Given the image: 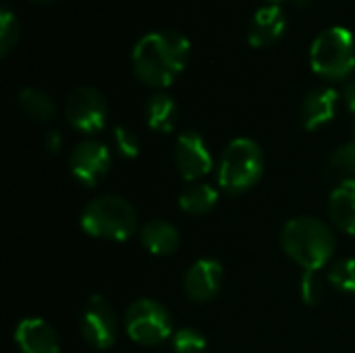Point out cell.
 Segmentation results:
<instances>
[{"label": "cell", "instance_id": "obj_19", "mask_svg": "<svg viewBox=\"0 0 355 353\" xmlns=\"http://www.w3.org/2000/svg\"><path fill=\"white\" fill-rule=\"evenodd\" d=\"M19 108L25 117L37 123H48L56 117V102L54 98L37 87H23L17 96Z\"/></svg>", "mask_w": 355, "mask_h": 353}, {"label": "cell", "instance_id": "obj_24", "mask_svg": "<svg viewBox=\"0 0 355 353\" xmlns=\"http://www.w3.org/2000/svg\"><path fill=\"white\" fill-rule=\"evenodd\" d=\"M331 169L335 175L345 179H355V139L352 144H343L331 156Z\"/></svg>", "mask_w": 355, "mask_h": 353}, {"label": "cell", "instance_id": "obj_30", "mask_svg": "<svg viewBox=\"0 0 355 353\" xmlns=\"http://www.w3.org/2000/svg\"><path fill=\"white\" fill-rule=\"evenodd\" d=\"M272 4H279V2H283V0H270Z\"/></svg>", "mask_w": 355, "mask_h": 353}, {"label": "cell", "instance_id": "obj_21", "mask_svg": "<svg viewBox=\"0 0 355 353\" xmlns=\"http://www.w3.org/2000/svg\"><path fill=\"white\" fill-rule=\"evenodd\" d=\"M171 345L175 353H206L208 350L206 337L198 329H191V327H183L175 331L171 337Z\"/></svg>", "mask_w": 355, "mask_h": 353}, {"label": "cell", "instance_id": "obj_17", "mask_svg": "<svg viewBox=\"0 0 355 353\" xmlns=\"http://www.w3.org/2000/svg\"><path fill=\"white\" fill-rule=\"evenodd\" d=\"M146 123L156 133H171L179 123V106L166 92H156L148 98L144 108Z\"/></svg>", "mask_w": 355, "mask_h": 353}, {"label": "cell", "instance_id": "obj_25", "mask_svg": "<svg viewBox=\"0 0 355 353\" xmlns=\"http://www.w3.org/2000/svg\"><path fill=\"white\" fill-rule=\"evenodd\" d=\"M324 291H327L324 279H322L318 273L304 270V275H302V283H300V295H302V300H304L308 306H316V304H320V302H322Z\"/></svg>", "mask_w": 355, "mask_h": 353}, {"label": "cell", "instance_id": "obj_15", "mask_svg": "<svg viewBox=\"0 0 355 353\" xmlns=\"http://www.w3.org/2000/svg\"><path fill=\"white\" fill-rule=\"evenodd\" d=\"M139 241L146 252L154 256H173L181 246V233L173 223L166 221H148L139 229Z\"/></svg>", "mask_w": 355, "mask_h": 353}, {"label": "cell", "instance_id": "obj_6", "mask_svg": "<svg viewBox=\"0 0 355 353\" xmlns=\"http://www.w3.org/2000/svg\"><path fill=\"white\" fill-rule=\"evenodd\" d=\"M123 322H125V331L129 339L148 347L164 343L175 333L168 310L160 302L148 300V298L135 300L125 310Z\"/></svg>", "mask_w": 355, "mask_h": 353}, {"label": "cell", "instance_id": "obj_31", "mask_svg": "<svg viewBox=\"0 0 355 353\" xmlns=\"http://www.w3.org/2000/svg\"><path fill=\"white\" fill-rule=\"evenodd\" d=\"M354 131H355V121H354Z\"/></svg>", "mask_w": 355, "mask_h": 353}, {"label": "cell", "instance_id": "obj_2", "mask_svg": "<svg viewBox=\"0 0 355 353\" xmlns=\"http://www.w3.org/2000/svg\"><path fill=\"white\" fill-rule=\"evenodd\" d=\"M281 246L285 254L304 270L318 273L333 260L337 239L324 221L314 216H297L283 227Z\"/></svg>", "mask_w": 355, "mask_h": 353}, {"label": "cell", "instance_id": "obj_23", "mask_svg": "<svg viewBox=\"0 0 355 353\" xmlns=\"http://www.w3.org/2000/svg\"><path fill=\"white\" fill-rule=\"evenodd\" d=\"M112 141H114V150L121 158H127V160H133L139 156L141 152V144H139V137L135 135V131H131L129 127L125 125H116L112 129Z\"/></svg>", "mask_w": 355, "mask_h": 353}, {"label": "cell", "instance_id": "obj_12", "mask_svg": "<svg viewBox=\"0 0 355 353\" xmlns=\"http://www.w3.org/2000/svg\"><path fill=\"white\" fill-rule=\"evenodd\" d=\"M15 343L21 353H60L56 331L42 318H23L15 329Z\"/></svg>", "mask_w": 355, "mask_h": 353}, {"label": "cell", "instance_id": "obj_3", "mask_svg": "<svg viewBox=\"0 0 355 353\" xmlns=\"http://www.w3.org/2000/svg\"><path fill=\"white\" fill-rule=\"evenodd\" d=\"M264 152L256 139L237 137L220 154L218 160V187L229 196L250 191L264 175Z\"/></svg>", "mask_w": 355, "mask_h": 353}, {"label": "cell", "instance_id": "obj_9", "mask_svg": "<svg viewBox=\"0 0 355 353\" xmlns=\"http://www.w3.org/2000/svg\"><path fill=\"white\" fill-rule=\"evenodd\" d=\"M173 160L185 181L196 183L214 169V158L208 141L198 131H183L173 148Z\"/></svg>", "mask_w": 355, "mask_h": 353}, {"label": "cell", "instance_id": "obj_22", "mask_svg": "<svg viewBox=\"0 0 355 353\" xmlns=\"http://www.w3.org/2000/svg\"><path fill=\"white\" fill-rule=\"evenodd\" d=\"M19 42V19L10 10L8 4H2L0 8V56H8V52Z\"/></svg>", "mask_w": 355, "mask_h": 353}, {"label": "cell", "instance_id": "obj_20", "mask_svg": "<svg viewBox=\"0 0 355 353\" xmlns=\"http://www.w3.org/2000/svg\"><path fill=\"white\" fill-rule=\"evenodd\" d=\"M327 279H329V283H331L337 291L347 293V295H355V258L337 260V262L329 268Z\"/></svg>", "mask_w": 355, "mask_h": 353}, {"label": "cell", "instance_id": "obj_29", "mask_svg": "<svg viewBox=\"0 0 355 353\" xmlns=\"http://www.w3.org/2000/svg\"><path fill=\"white\" fill-rule=\"evenodd\" d=\"M33 2H40V4H50V2H56V0H33Z\"/></svg>", "mask_w": 355, "mask_h": 353}, {"label": "cell", "instance_id": "obj_16", "mask_svg": "<svg viewBox=\"0 0 355 353\" xmlns=\"http://www.w3.org/2000/svg\"><path fill=\"white\" fill-rule=\"evenodd\" d=\"M329 216L339 231L355 235V179H345L333 189L329 198Z\"/></svg>", "mask_w": 355, "mask_h": 353}, {"label": "cell", "instance_id": "obj_7", "mask_svg": "<svg viewBox=\"0 0 355 353\" xmlns=\"http://www.w3.org/2000/svg\"><path fill=\"white\" fill-rule=\"evenodd\" d=\"M67 123L87 135H94L104 129L108 119V104L100 89L92 85H81L73 89L64 102Z\"/></svg>", "mask_w": 355, "mask_h": 353}, {"label": "cell", "instance_id": "obj_13", "mask_svg": "<svg viewBox=\"0 0 355 353\" xmlns=\"http://www.w3.org/2000/svg\"><path fill=\"white\" fill-rule=\"evenodd\" d=\"M287 27V17L279 4H268L262 6L254 12L248 29V42L254 48H266L272 46Z\"/></svg>", "mask_w": 355, "mask_h": 353}, {"label": "cell", "instance_id": "obj_1", "mask_svg": "<svg viewBox=\"0 0 355 353\" xmlns=\"http://www.w3.org/2000/svg\"><path fill=\"white\" fill-rule=\"evenodd\" d=\"M191 54L187 35L177 29H160L141 35L131 52L137 79L150 87H168L185 69Z\"/></svg>", "mask_w": 355, "mask_h": 353}, {"label": "cell", "instance_id": "obj_26", "mask_svg": "<svg viewBox=\"0 0 355 353\" xmlns=\"http://www.w3.org/2000/svg\"><path fill=\"white\" fill-rule=\"evenodd\" d=\"M44 148H46V152H50V154H56V152H60V148H62V137H60V133L58 131H48L46 135H44Z\"/></svg>", "mask_w": 355, "mask_h": 353}, {"label": "cell", "instance_id": "obj_11", "mask_svg": "<svg viewBox=\"0 0 355 353\" xmlns=\"http://www.w3.org/2000/svg\"><path fill=\"white\" fill-rule=\"evenodd\" d=\"M223 281H225L223 264L214 258H200L187 268L183 277V289L191 302L206 304L218 295Z\"/></svg>", "mask_w": 355, "mask_h": 353}, {"label": "cell", "instance_id": "obj_4", "mask_svg": "<svg viewBox=\"0 0 355 353\" xmlns=\"http://www.w3.org/2000/svg\"><path fill=\"white\" fill-rule=\"evenodd\" d=\"M81 229L104 241H127L137 231V212L121 196H98L94 198L79 216Z\"/></svg>", "mask_w": 355, "mask_h": 353}, {"label": "cell", "instance_id": "obj_18", "mask_svg": "<svg viewBox=\"0 0 355 353\" xmlns=\"http://www.w3.org/2000/svg\"><path fill=\"white\" fill-rule=\"evenodd\" d=\"M179 208L189 216H202L218 204V189L210 183H191L179 196Z\"/></svg>", "mask_w": 355, "mask_h": 353}, {"label": "cell", "instance_id": "obj_27", "mask_svg": "<svg viewBox=\"0 0 355 353\" xmlns=\"http://www.w3.org/2000/svg\"><path fill=\"white\" fill-rule=\"evenodd\" d=\"M341 98H343V102H345L347 110L354 114V121H355V79H352L349 83H345Z\"/></svg>", "mask_w": 355, "mask_h": 353}, {"label": "cell", "instance_id": "obj_14", "mask_svg": "<svg viewBox=\"0 0 355 353\" xmlns=\"http://www.w3.org/2000/svg\"><path fill=\"white\" fill-rule=\"evenodd\" d=\"M339 92L333 87H316L302 102V123L308 131H316L329 125L339 106Z\"/></svg>", "mask_w": 355, "mask_h": 353}, {"label": "cell", "instance_id": "obj_8", "mask_svg": "<svg viewBox=\"0 0 355 353\" xmlns=\"http://www.w3.org/2000/svg\"><path fill=\"white\" fill-rule=\"evenodd\" d=\"M79 331L83 341L94 350H110L116 343L119 337V320L114 308L106 302L102 295H89L81 318H79Z\"/></svg>", "mask_w": 355, "mask_h": 353}, {"label": "cell", "instance_id": "obj_10", "mask_svg": "<svg viewBox=\"0 0 355 353\" xmlns=\"http://www.w3.org/2000/svg\"><path fill=\"white\" fill-rule=\"evenodd\" d=\"M112 166V154L106 144L98 139H83L79 141L71 156H69V169L71 175L87 187L98 185Z\"/></svg>", "mask_w": 355, "mask_h": 353}, {"label": "cell", "instance_id": "obj_28", "mask_svg": "<svg viewBox=\"0 0 355 353\" xmlns=\"http://www.w3.org/2000/svg\"><path fill=\"white\" fill-rule=\"evenodd\" d=\"M295 6H300V8H310L312 4H314V0H291Z\"/></svg>", "mask_w": 355, "mask_h": 353}, {"label": "cell", "instance_id": "obj_5", "mask_svg": "<svg viewBox=\"0 0 355 353\" xmlns=\"http://www.w3.org/2000/svg\"><path fill=\"white\" fill-rule=\"evenodd\" d=\"M310 67L329 81H341L355 71L354 33L343 25L322 29L310 46Z\"/></svg>", "mask_w": 355, "mask_h": 353}]
</instances>
